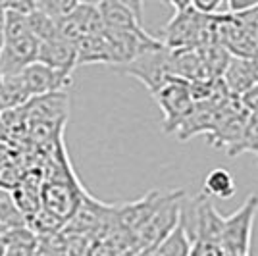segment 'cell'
Returning a JSON list of instances; mask_svg holds the SVG:
<instances>
[{"instance_id":"6da1fadb","label":"cell","mask_w":258,"mask_h":256,"mask_svg":"<svg viewBox=\"0 0 258 256\" xmlns=\"http://www.w3.org/2000/svg\"><path fill=\"white\" fill-rule=\"evenodd\" d=\"M181 199H183V191H173L162 197L160 204L152 212L149 222L133 235L137 252L143 250V248L158 246L179 225L183 216Z\"/></svg>"},{"instance_id":"7a4b0ae2","label":"cell","mask_w":258,"mask_h":256,"mask_svg":"<svg viewBox=\"0 0 258 256\" xmlns=\"http://www.w3.org/2000/svg\"><path fill=\"white\" fill-rule=\"evenodd\" d=\"M87 195L83 185L77 181L76 173H70L60 179H46L41 189L43 210L50 212L64 224L72 222Z\"/></svg>"},{"instance_id":"3957f363","label":"cell","mask_w":258,"mask_h":256,"mask_svg":"<svg viewBox=\"0 0 258 256\" xmlns=\"http://www.w3.org/2000/svg\"><path fill=\"white\" fill-rule=\"evenodd\" d=\"M256 212L258 195L252 193L245 199V203L241 204L235 212L226 216L224 235H222V250H224V254L248 256Z\"/></svg>"},{"instance_id":"277c9868","label":"cell","mask_w":258,"mask_h":256,"mask_svg":"<svg viewBox=\"0 0 258 256\" xmlns=\"http://www.w3.org/2000/svg\"><path fill=\"white\" fill-rule=\"evenodd\" d=\"M154 100L158 102L162 114H164V131L173 133L193 112L195 100L189 91V81L181 77H168V81L158 87L154 93Z\"/></svg>"},{"instance_id":"5b68a950","label":"cell","mask_w":258,"mask_h":256,"mask_svg":"<svg viewBox=\"0 0 258 256\" xmlns=\"http://www.w3.org/2000/svg\"><path fill=\"white\" fill-rule=\"evenodd\" d=\"M189 218H191V225H187V229L193 237V241L212 243V245L222 246L226 218L216 210L212 199L208 195L201 193L197 199H193L191 208H189Z\"/></svg>"},{"instance_id":"8992f818","label":"cell","mask_w":258,"mask_h":256,"mask_svg":"<svg viewBox=\"0 0 258 256\" xmlns=\"http://www.w3.org/2000/svg\"><path fill=\"white\" fill-rule=\"evenodd\" d=\"M39 48L41 41L33 33L16 41H6L0 56V79L22 75L23 70L39 60Z\"/></svg>"},{"instance_id":"52a82bcc","label":"cell","mask_w":258,"mask_h":256,"mask_svg":"<svg viewBox=\"0 0 258 256\" xmlns=\"http://www.w3.org/2000/svg\"><path fill=\"white\" fill-rule=\"evenodd\" d=\"M22 79L31 98L52 95V93H66L68 87L72 85V74L52 70L41 62H35L27 70H23Z\"/></svg>"},{"instance_id":"ba28073f","label":"cell","mask_w":258,"mask_h":256,"mask_svg":"<svg viewBox=\"0 0 258 256\" xmlns=\"http://www.w3.org/2000/svg\"><path fill=\"white\" fill-rule=\"evenodd\" d=\"M98 10H100V16L104 20L106 29L145 33L143 23H141L143 4H139V2L108 0V2H98Z\"/></svg>"},{"instance_id":"9c48e42d","label":"cell","mask_w":258,"mask_h":256,"mask_svg":"<svg viewBox=\"0 0 258 256\" xmlns=\"http://www.w3.org/2000/svg\"><path fill=\"white\" fill-rule=\"evenodd\" d=\"M37 62L48 66L52 70H58V72L74 74V70L77 68L76 44L68 43L60 37L44 41V43H41V48H39V60Z\"/></svg>"},{"instance_id":"30bf717a","label":"cell","mask_w":258,"mask_h":256,"mask_svg":"<svg viewBox=\"0 0 258 256\" xmlns=\"http://www.w3.org/2000/svg\"><path fill=\"white\" fill-rule=\"evenodd\" d=\"M222 81L226 83L227 91L239 98L247 89L258 83L256 72H254V60H245V58H233L231 56L226 72L222 75Z\"/></svg>"},{"instance_id":"8fae6325","label":"cell","mask_w":258,"mask_h":256,"mask_svg":"<svg viewBox=\"0 0 258 256\" xmlns=\"http://www.w3.org/2000/svg\"><path fill=\"white\" fill-rule=\"evenodd\" d=\"M77 66L81 64H110L108 44L104 35H85L76 43Z\"/></svg>"},{"instance_id":"7c38bea8","label":"cell","mask_w":258,"mask_h":256,"mask_svg":"<svg viewBox=\"0 0 258 256\" xmlns=\"http://www.w3.org/2000/svg\"><path fill=\"white\" fill-rule=\"evenodd\" d=\"M29 100H31V96H29L27 89H25L22 75L2 77L0 79V112L22 108Z\"/></svg>"},{"instance_id":"4fadbf2b","label":"cell","mask_w":258,"mask_h":256,"mask_svg":"<svg viewBox=\"0 0 258 256\" xmlns=\"http://www.w3.org/2000/svg\"><path fill=\"white\" fill-rule=\"evenodd\" d=\"M193 245V237L189 233L187 225L183 224L181 218L179 225L158 245V252H160V256H191Z\"/></svg>"},{"instance_id":"5bb4252c","label":"cell","mask_w":258,"mask_h":256,"mask_svg":"<svg viewBox=\"0 0 258 256\" xmlns=\"http://www.w3.org/2000/svg\"><path fill=\"white\" fill-rule=\"evenodd\" d=\"M203 193L210 199H222L227 201L235 195V179L233 175L224 168H216L205 177V187Z\"/></svg>"},{"instance_id":"9a60e30c","label":"cell","mask_w":258,"mask_h":256,"mask_svg":"<svg viewBox=\"0 0 258 256\" xmlns=\"http://www.w3.org/2000/svg\"><path fill=\"white\" fill-rule=\"evenodd\" d=\"M0 225H4L8 231L27 227V218L14 203L12 193L0 191Z\"/></svg>"},{"instance_id":"2e32d148","label":"cell","mask_w":258,"mask_h":256,"mask_svg":"<svg viewBox=\"0 0 258 256\" xmlns=\"http://www.w3.org/2000/svg\"><path fill=\"white\" fill-rule=\"evenodd\" d=\"M27 20H29L31 33L41 41V43L58 37V23L54 22L50 16H46L44 12L37 10V6H35L31 14L27 16Z\"/></svg>"},{"instance_id":"e0dca14e","label":"cell","mask_w":258,"mask_h":256,"mask_svg":"<svg viewBox=\"0 0 258 256\" xmlns=\"http://www.w3.org/2000/svg\"><path fill=\"white\" fill-rule=\"evenodd\" d=\"M23 166L16 156H12L8 162H4L0 166V191L14 193L20 185H22L23 177H25Z\"/></svg>"},{"instance_id":"ac0fdd59","label":"cell","mask_w":258,"mask_h":256,"mask_svg":"<svg viewBox=\"0 0 258 256\" xmlns=\"http://www.w3.org/2000/svg\"><path fill=\"white\" fill-rule=\"evenodd\" d=\"M62 225H64L62 220H58L56 216H52V214L46 212V210H41L35 218H31L27 222V227L31 229L33 233H54Z\"/></svg>"},{"instance_id":"d6986e66","label":"cell","mask_w":258,"mask_h":256,"mask_svg":"<svg viewBox=\"0 0 258 256\" xmlns=\"http://www.w3.org/2000/svg\"><path fill=\"white\" fill-rule=\"evenodd\" d=\"M237 20V23L241 25V29L245 31L248 39L252 43L258 44V6L252 8V10L245 12V14H239V16H233Z\"/></svg>"},{"instance_id":"ffe728a7","label":"cell","mask_w":258,"mask_h":256,"mask_svg":"<svg viewBox=\"0 0 258 256\" xmlns=\"http://www.w3.org/2000/svg\"><path fill=\"white\" fill-rule=\"evenodd\" d=\"M239 104L248 116H258V83L239 96Z\"/></svg>"},{"instance_id":"44dd1931","label":"cell","mask_w":258,"mask_h":256,"mask_svg":"<svg viewBox=\"0 0 258 256\" xmlns=\"http://www.w3.org/2000/svg\"><path fill=\"white\" fill-rule=\"evenodd\" d=\"M191 256H226L222 246L212 245V243H201V241H195L193 252Z\"/></svg>"},{"instance_id":"7402d4cb","label":"cell","mask_w":258,"mask_h":256,"mask_svg":"<svg viewBox=\"0 0 258 256\" xmlns=\"http://www.w3.org/2000/svg\"><path fill=\"white\" fill-rule=\"evenodd\" d=\"M0 143H8V145H10V133H8V127H6V123H4L2 112H0Z\"/></svg>"},{"instance_id":"603a6c76","label":"cell","mask_w":258,"mask_h":256,"mask_svg":"<svg viewBox=\"0 0 258 256\" xmlns=\"http://www.w3.org/2000/svg\"><path fill=\"white\" fill-rule=\"evenodd\" d=\"M135 256H160V252H158V246H151V248H143V250H139Z\"/></svg>"},{"instance_id":"cb8c5ba5","label":"cell","mask_w":258,"mask_h":256,"mask_svg":"<svg viewBox=\"0 0 258 256\" xmlns=\"http://www.w3.org/2000/svg\"><path fill=\"white\" fill-rule=\"evenodd\" d=\"M4 43H6V39H4V31H0V56H2V50H4Z\"/></svg>"},{"instance_id":"d4e9b609","label":"cell","mask_w":258,"mask_h":256,"mask_svg":"<svg viewBox=\"0 0 258 256\" xmlns=\"http://www.w3.org/2000/svg\"><path fill=\"white\" fill-rule=\"evenodd\" d=\"M226 256H241V254H226Z\"/></svg>"}]
</instances>
